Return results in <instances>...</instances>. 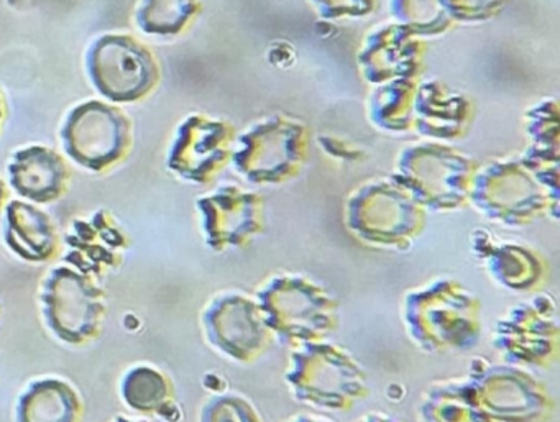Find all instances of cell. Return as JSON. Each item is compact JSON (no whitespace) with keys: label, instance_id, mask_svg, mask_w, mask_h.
Returning a JSON list of instances; mask_svg holds the SVG:
<instances>
[{"label":"cell","instance_id":"1","mask_svg":"<svg viewBox=\"0 0 560 422\" xmlns=\"http://www.w3.org/2000/svg\"><path fill=\"white\" fill-rule=\"evenodd\" d=\"M401 320L422 352H470L483 333V303L457 278H432L406 291Z\"/></svg>","mask_w":560,"mask_h":422},{"label":"cell","instance_id":"2","mask_svg":"<svg viewBox=\"0 0 560 422\" xmlns=\"http://www.w3.org/2000/svg\"><path fill=\"white\" fill-rule=\"evenodd\" d=\"M254 296L275 340L287 349L329 340L339 330V300L307 274L275 271Z\"/></svg>","mask_w":560,"mask_h":422},{"label":"cell","instance_id":"3","mask_svg":"<svg viewBox=\"0 0 560 422\" xmlns=\"http://www.w3.org/2000/svg\"><path fill=\"white\" fill-rule=\"evenodd\" d=\"M284 383L294 401L317 411L347 412L370 395L362 363L329 340L290 350Z\"/></svg>","mask_w":560,"mask_h":422},{"label":"cell","instance_id":"4","mask_svg":"<svg viewBox=\"0 0 560 422\" xmlns=\"http://www.w3.org/2000/svg\"><path fill=\"white\" fill-rule=\"evenodd\" d=\"M491 345L511 365L550 368L560 359V316L556 297L540 291L508 307L494 324Z\"/></svg>","mask_w":560,"mask_h":422},{"label":"cell","instance_id":"5","mask_svg":"<svg viewBox=\"0 0 560 422\" xmlns=\"http://www.w3.org/2000/svg\"><path fill=\"white\" fill-rule=\"evenodd\" d=\"M424 209L405 186L375 183L349 199L347 225L363 244L406 250L424 228Z\"/></svg>","mask_w":560,"mask_h":422},{"label":"cell","instance_id":"6","mask_svg":"<svg viewBox=\"0 0 560 422\" xmlns=\"http://www.w3.org/2000/svg\"><path fill=\"white\" fill-rule=\"evenodd\" d=\"M467 378L493 422H547L556 411L547 386L524 366L474 359Z\"/></svg>","mask_w":560,"mask_h":422},{"label":"cell","instance_id":"7","mask_svg":"<svg viewBox=\"0 0 560 422\" xmlns=\"http://www.w3.org/2000/svg\"><path fill=\"white\" fill-rule=\"evenodd\" d=\"M42 314L55 337L70 345H88L100 337L107 301L93 278L71 267H57L40 290Z\"/></svg>","mask_w":560,"mask_h":422},{"label":"cell","instance_id":"8","mask_svg":"<svg viewBox=\"0 0 560 422\" xmlns=\"http://www.w3.org/2000/svg\"><path fill=\"white\" fill-rule=\"evenodd\" d=\"M201 326L211 349L237 365L257 362L275 342L254 294L241 290L215 293L202 309Z\"/></svg>","mask_w":560,"mask_h":422},{"label":"cell","instance_id":"9","mask_svg":"<svg viewBox=\"0 0 560 422\" xmlns=\"http://www.w3.org/2000/svg\"><path fill=\"white\" fill-rule=\"evenodd\" d=\"M88 74L101 96L110 103H137L152 93L160 80L159 65L136 38L104 35L86 57Z\"/></svg>","mask_w":560,"mask_h":422},{"label":"cell","instance_id":"10","mask_svg":"<svg viewBox=\"0 0 560 422\" xmlns=\"http://www.w3.org/2000/svg\"><path fill=\"white\" fill-rule=\"evenodd\" d=\"M132 124L109 104L88 101L74 107L61 130L65 152L78 165L101 173L113 168L129 152Z\"/></svg>","mask_w":560,"mask_h":422},{"label":"cell","instance_id":"11","mask_svg":"<svg viewBox=\"0 0 560 422\" xmlns=\"http://www.w3.org/2000/svg\"><path fill=\"white\" fill-rule=\"evenodd\" d=\"M206 244L214 251L241 250L265 231L264 201L234 186L199 199Z\"/></svg>","mask_w":560,"mask_h":422},{"label":"cell","instance_id":"12","mask_svg":"<svg viewBox=\"0 0 560 422\" xmlns=\"http://www.w3.org/2000/svg\"><path fill=\"white\" fill-rule=\"evenodd\" d=\"M65 244V263L94 280L113 273L122 265L130 241L114 215L100 209L88 219H77Z\"/></svg>","mask_w":560,"mask_h":422},{"label":"cell","instance_id":"13","mask_svg":"<svg viewBox=\"0 0 560 422\" xmlns=\"http://www.w3.org/2000/svg\"><path fill=\"white\" fill-rule=\"evenodd\" d=\"M471 250L490 280L504 291L530 296L544 291L549 283V261L530 245L480 235L471 241Z\"/></svg>","mask_w":560,"mask_h":422},{"label":"cell","instance_id":"14","mask_svg":"<svg viewBox=\"0 0 560 422\" xmlns=\"http://www.w3.org/2000/svg\"><path fill=\"white\" fill-rule=\"evenodd\" d=\"M224 126L209 122L202 117H189L182 127L170 150L168 168L186 181L206 183L214 179L215 173L224 165L225 150Z\"/></svg>","mask_w":560,"mask_h":422},{"label":"cell","instance_id":"15","mask_svg":"<svg viewBox=\"0 0 560 422\" xmlns=\"http://www.w3.org/2000/svg\"><path fill=\"white\" fill-rule=\"evenodd\" d=\"M480 179L471 189V201L491 221L504 225H526L556 208V199L540 191L526 176Z\"/></svg>","mask_w":560,"mask_h":422},{"label":"cell","instance_id":"16","mask_svg":"<svg viewBox=\"0 0 560 422\" xmlns=\"http://www.w3.org/2000/svg\"><path fill=\"white\" fill-rule=\"evenodd\" d=\"M12 188L37 204L58 201L67 192L70 169L65 160L47 146H28L15 153L9 165Z\"/></svg>","mask_w":560,"mask_h":422},{"label":"cell","instance_id":"17","mask_svg":"<svg viewBox=\"0 0 560 422\" xmlns=\"http://www.w3.org/2000/svg\"><path fill=\"white\" fill-rule=\"evenodd\" d=\"M4 241L18 257L27 261H48L58 254L57 227L47 212L22 201L5 208Z\"/></svg>","mask_w":560,"mask_h":422},{"label":"cell","instance_id":"18","mask_svg":"<svg viewBox=\"0 0 560 422\" xmlns=\"http://www.w3.org/2000/svg\"><path fill=\"white\" fill-rule=\"evenodd\" d=\"M419 422H493L467 376L431 383L419 402Z\"/></svg>","mask_w":560,"mask_h":422},{"label":"cell","instance_id":"19","mask_svg":"<svg viewBox=\"0 0 560 422\" xmlns=\"http://www.w3.org/2000/svg\"><path fill=\"white\" fill-rule=\"evenodd\" d=\"M83 402L70 383L57 378L37 379L22 392L18 422H81Z\"/></svg>","mask_w":560,"mask_h":422},{"label":"cell","instance_id":"20","mask_svg":"<svg viewBox=\"0 0 560 422\" xmlns=\"http://www.w3.org/2000/svg\"><path fill=\"white\" fill-rule=\"evenodd\" d=\"M120 392L130 409L149 414H165L176 399L170 376L152 366L129 370L120 383Z\"/></svg>","mask_w":560,"mask_h":422},{"label":"cell","instance_id":"21","mask_svg":"<svg viewBox=\"0 0 560 422\" xmlns=\"http://www.w3.org/2000/svg\"><path fill=\"white\" fill-rule=\"evenodd\" d=\"M198 12L196 0H142L136 21L143 34L178 35Z\"/></svg>","mask_w":560,"mask_h":422},{"label":"cell","instance_id":"22","mask_svg":"<svg viewBox=\"0 0 560 422\" xmlns=\"http://www.w3.org/2000/svg\"><path fill=\"white\" fill-rule=\"evenodd\" d=\"M198 422H267L260 409L242 392L212 396L202 405Z\"/></svg>","mask_w":560,"mask_h":422},{"label":"cell","instance_id":"23","mask_svg":"<svg viewBox=\"0 0 560 422\" xmlns=\"http://www.w3.org/2000/svg\"><path fill=\"white\" fill-rule=\"evenodd\" d=\"M355 422H405L395 415L386 414L383 411H370L363 414L362 418L357 419Z\"/></svg>","mask_w":560,"mask_h":422},{"label":"cell","instance_id":"24","mask_svg":"<svg viewBox=\"0 0 560 422\" xmlns=\"http://www.w3.org/2000/svg\"><path fill=\"white\" fill-rule=\"evenodd\" d=\"M284 422H334L332 419L326 418V415L319 414H296L291 415Z\"/></svg>","mask_w":560,"mask_h":422},{"label":"cell","instance_id":"25","mask_svg":"<svg viewBox=\"0 0 560 422\" xmlns=\"http://www.w3.org/2000/svg\"><path fill=\"white\" fill-rule=\"evenodd\" d=\"M5 199H8V191H5L4 181L0 179V209L4 208Z\"/></svg>","mask_w":560,"mask_h":422},{"label":"cell","instance_id":"26","mask_svg":"<svg viewBox=\"0 0 560 422\" xmlns=\"http://www.w3.org/2000/svg\"><path fill=\"white\" fill-rule=\"evenodd\" d=\"M4 119V101H2V96H0V120Z\"/></svg>","mask_w":560,"mask_h":422},{"label":"cell","instance_id":"27","mask_svg":"<svg viewBox=\"0 0 560 422\" xmlns=\"http://www.w3.org/2000/svg\"><path fill=\"white\" fill-rule=\"evenodd\" d=\"M113 422H143V421H130V419L120 418V415H119V418L114 419Z\"/></svg>","mask_w":560,"mask_h":422}]
</instances>
